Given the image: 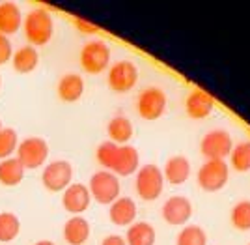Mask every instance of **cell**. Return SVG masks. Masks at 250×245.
Segmentation results:
<instances>
[{
    "label": "cell",
    "mask_w": 250,
    "mask_h": 245,
    "mask_svg": "<svg viewBox=\"0 0 250 245\" xmlns=\"http://www.w3.org/2000/svg\"><path fill=\"white\" fill-rule=\"evenodd\" d=\"M11 54H13V51H11V43L8 40V36L0 34V66L11 60Z\"/></svg>",
    "instance_id": "29"
},
{
    "label": "cell",
    "mask_w": 250,
    "mask_h": 245,
    "mask_svg": "<svg viewBox=\"0 0 250 245\" xmlns=\"http://www.w3.org/2000/svg\"><path fill=\"white\" fill-rule=\"evenodd\" d=\"M22 30L26 40L30 45H45L52 38L54 32V22H52V15L45 8H36V10L28 11L22 19Z\"/></svg>",
    "instance_id": "1"
},
{
    "label": "cell",
    "mask_w": 250,
    "mask_h": 245,
    "mask_svg": "<svg viewBox=\"0 0 250 245\" xmlns=\"http://www.w3.org/2000/svg\"><path fill=\"white\" fill-rule=\"evenodd\" d=\"M198 185L208 193L220 191L229 180V165L222 159H208L196 174Z\"/></svg>",
    "instance_id": "4"
},
{
    "label": "cell",
    "mask_w": 250,
    "mask_h": 245,
    "mask_svg": "<svg viewBox=\"0 0 250 245\" xmlns=\"http://www.w3.org/2000/svg\"><path fill=\"white\" fill-rule=\"evenodd\" d=\"M110 64V47L103 40H92L81 49V66L86 73H103Z\"/></svg>",
    "instance_id": "5"
},
{
    "label": "cell",
    "mask_w": 250,
    "mask_h": 245,
    "mask_svg": "<svg viewBox=\"0 0 250 245\" xmlns=\"http://www.w3.org/2000/svg\"><path fill=\"white\" fill-rule=\"evenodd\" d=\"M63 238L69 245H83L90 238V223L83 215H73L63 224Z\"/></svg>",
    "instance_id": "17"
},
{
    "label": "cell",
    "mask_w": 250,
    "mask_h": 245,
    "mask_svg": "<svg viewBox=\"0 0 250 245\" xmlns=\"http://www.w3.org/2000/svg\"><path fill=\"white\" fill-rule=\"evenodd\" d=\"M167 94L159 86H147L136 99V111L144 120H159L167 111Z\"/></svg>",
    "instance_id": "6"
},
{
    "label": "cell",
    "mask_w": 250,
    "mask_h": 245,
    "mask_svg": "<svg viewBox=\"0 0 250 245\" xmlns=\"http://www.w3.org/2000/svg\"><path fill=\"white\" fill-rule=\"evenodd\" d=\"M231 224L237 230H250V200H239L231 208Z\"/></svg>",
    "instance_id": "27"
},
{
    "label": "cell",
    "mask_w": 250,
    "mask_h": 245,
    "mask_svg": "<svg viewBox=\"0 0 250 245\" xmlns=\"http://www.w3.org/2000/svg\"><path fill=\"white\" fill-rule=\"evenodd\" d=\"M75 22H77L79 28H83V32H95V26L94 24H90V22L83 21V19H77Z\"/></svg>",
    "instance_id": "31"
},
{
    "label": "cell",
    "mask_w": 250,
    "mask_h": 245,
    "mask_svg": "<svg viewBox=\"0 0 250 245\" xmlns=\"http://www.w3.org/2000/svg\"><path fill=\"white\" fill-rule=\"evenodd\" d=\"M192 217V204L187 197H170L167 202L163 204V219L168 224H187L188 219Z\"/></svg>",
    "instance_id": "12"
},
{
    "label": "cell",
    "mask_w": 250,
    "mask_h": 245,
    "mask_svg": "<svg viewBox=\"0 0 250 245\" xmlns=\"http://www.w3.org/2000/svg\"><path fill=\"white\" fill-rule=\"evenodd\" d=\"M24 176V167L17 157L0 161V183L2 185H19Z\"/></svg>",
    "instance_id": "23"
},
{
    "label": "cell",
    "mask_w": 250,
    "mask_h": 245,
    "mask_svg": "<svg viewBox=\"0 0 250 245\" xmlns=\"http://www.w3.org/2000/svg\"><path fill=\"white\" fill-rule=\"evenodd\" d=\"M215 109V99L206 90H192L185 101V111L192 120L208 118Z\"/></svg>",
    "instance_id": "14"
},
{
    "label": "cell",
    "mask_w": 250,
    "mask_h": 245,
    "mask_svg": "<svg viewBox=\"0 0 250 245\" xmlns=\"http://www.w3.org/2000/svg\"><path fill=\"white\" fill-rule=\"evenodd\" d=\"M101 245H127L125 244V238L120 234H110L106 236L103 242H101Z\"/></svg>",
    "instance_id": "30"
},
{
    "label": "cell",
    "mask_w": 250,
    "mask_h": 245,
    "mask_svg": "<svg viewBox=\"0 0 250 245\" xmlns=\"http://www.w3.org/2000/svg\"><path fill=\"white\" fill-rule=\"evenodd\" d=\"M0 129H2V122H0Z\"/></svg>",
    "instance_id": "33"
},
{
    "label": "cell",
    "mask_w": 250,
    "mask_h": 245,
    "mask_svg": "<svg viewBox=\"0 0 250 245\" xmlns=\"http://www.w3.org/2000/svg\"><path fill=\"white\" fill-rule=\"evenodd\" d=\"M136 213H138V208H136L135 200L131 197H120V199H116L114 202L110 204L108 217L118 226H125V224L131 226L135 223Z\"/></svg>",
    "instance_id": "15"
},
{
    "label": "cell",
    "mask_w": 250,
    "mask_h": 245,
    "mask_svg": "<svg viewBox=\"0 0 250 245\" xmlns=\"http://www.w3.org/2000/svg\"><path fill=\"white\" fill-rule=\"evenodd\" d=\"M140 169V156L138 150L131 144H122L116 150L110 169L108 171L114 172L116 176H131Z\"/></svg>",
    "instance_id": "11"
},
{
    "label": "cell",
    "mask_w": 250,
    "mask_h": 245,
    "mask_svg": "<svg viewBox=\"0 0 250 245\" xmlns=\"http://www.w3.org/2000/svg\"><path fill=\"white\" fill-rule=\"evenodd\" d=\"M200 150L208 159H226L231 150H233V140L226 129H211L204 135L200 142Z\"/></svg>",
    "instance_id": "8"
},
{
    "label": "cell",
    "mask_w": 250,
    "mask_h": 245,
    "mask_svg": "<svg viewBox=\"0 0 250 245\" xmlns=\"http://www.w3.org/2000/svg\"><path fill=\"white\" fill-rule=\"evenodd\" d=\"M49 157V144L42 137H26L17 144V159L24 169H38Z\"/></svg>",
    "instance_id": "7"
},
{
    "label": "cell",
    "mask_w": 250,
    "mask_h": 245,
    "mask_svg": "<svg viewBox=\"0 0 250 245\" xmlns=\"http://www.w3.org/2000/svg\"><path fill=\"white\" fill-rule=\"evenodd\" d=\"M38 62H40V53L32 45H22V47H19L15 53L11 54L13 69L19 71V73H30V71H34Z\"/></svg>",
    "instance_id": "20"
},
{
    "label": "cell",
    "mask_w": 250,
    "mask_h": 245,
    "mask_svg": "<svg viewBox=\"0 0 250 245\" xmlns=\"http://www.w3.org/2000/svg\"><path fill=\"white\" fill-rule=\"evenodd\" d=\"M21 230V221L15 213L2 212L0 213V242H11Z\"/></svg>",
    "instance_id": "26"
},
{
    "label": "cell",
    "mask_w": 250,
    "mask_h": 245,
    "mask_svg": "<svg viewBox=\"0 0 250 245\" xmlns=\"http://www.w3.org/2000/svg\"><path fill=\"white\" fill-rule=\"evenodd\" d=\"M58 97L65 103H73L84 94V79L77 73H65L58 81Z\"/></svg>",
    "instance_id": "19"
},
{
    "label": "cell",
    "mask_w": 250,
    "mask_h": 245,
    "mask_svg": "<svg viewBox=\"0 0 250 245\" xmlns=\"http://www.w3.org/2000/svg\"><path fill=\"white\" fill-rule=\"evenodd\" d=\"M71 180H73V167L65 159L51 161L49 165H45L42 172L43 185L54 193L63 191L67 185H71Z\"/></svg>",
    "instance_id": "9"
},
{
    "label": "cell",
    "mask_w": 250,
    "mask_h": 245,
    "mask_svg": "<svg viewBox=\"0 0 250 245\" xmlns=\"http://www.w3.org/2000/svg\"><path fill=\"white\" fill-rule=\"evenodd\" d=\"M176 245H208V234L198 224H185L177 234Z\"/></svg>",
    "instance_id": "24"
},
{
    "label": "cell",
    "mask_w": 250,
    "mask_h": 245,
    "mask_svg": "<svg viewBox=\"0 0 250 245\" xmlns=\"http://www.w3.org/2000/svg\"><path fill=\"white\" fill-rule=\"evenodd\" d=\"M135 187L136 193L140 195L142 200H157L161 195H163V189H165V176H163V171L149 163V165H144L136 171V180H135Z\"/></svg>",
    "instance_id": "2"
},
{
    "label": "cell",
    "mask_w": 250,
    "mask_h": 245,
    "mask_svg": "<svg viewBox=\"0 0 250 245\" xmlns=\"http://www.w3.org/2000/svg\"><path fill=\"white\" fill-rule=\"evenodd\" d=\"M0 83H2V79H0Z\"/></svg>",
    "instance_id": "34"
},
{
    "label": "cell",
    "mask_w": 250,
    "mask_h": 245,
    "mask_svg": "<svg viewBox=\"0 0 250 245\" xmlns=\"http://www.w3.org/2000/svg\"><path fill=\"white\" fill-rule=\"evenodd\" d=\"M90 200H92V195H90L88 185H84V183H71L63 189V208L73 215H81L83 212H86L90 206Z\"/></svg>",
    "instance_id": "13"
},
{
    "label": "cell",
    "mask_w": 250,
    "mask_h": 245,
    "mask_svg": "<svg viewBox=\"0 0 250 245\" xmlns=\"http://www.w3.org/2000/svg\"><path fill=\"white\" fill-rule=\"evenodd\" d=\"M155 228L153 224L146 223V221H138L133 223L127 228L125 234V244L127 245H155Z\"/></svg>",
    "instance_id": "21"
},
{
    "label": "cell",
    "mask_w": 250,
    "mask_h": 245,
    "mask_svg": "<svg viewBox=\"0 0 250 245\" xmlns=\"http://www.w3.org/2000/svg\"><path fill=\"white\" fill-rule=\"evenodd\" d=\"M88 189H90L92 199H95L99 204H108L110 206L116 199H120L122 185H120V180H118L114 172L97 171L92 174Z\"/></svg>",
    "instance_id": "3"
},
{
    "label": "cell",
    "mask_w": 250,
    "mask_h": 245,
    "mask_svg": "<svg viewBox=\"0 0 250 245\" xmlns=\"http://www.w3.org/2000/svg\"><path fill=\"white\" fill-rule=\"evenodd\" d=\"M17 131L13 128H2L0 129V159H8L11 154L17 150Z\"/></svg>",
    "instance_id": "28"
},
{
    "label": "cell",
    "mask_w": 250,
    "mask_h": 245,
    "mask_svg": "<svg viewBox=\"0 0 250 245\" xmlns=\"http://www.w3.org/2000/svg\"><path fill=\"white\" fill-rule=\"evenodd\" d=\"M22 24L21 8L15 2H0V34H15Z\"/></svg>",
    "instance_id": "18"
},
{
    "label": "cell",
    "mask_w": 250,
    "mask_h": 245,
    "mask_svg": "<svg viewBox=\"0 0 250 245\" xmlns=\"http://www.w3.org/2000/svg\"><path fill=\"white\" fill-rule=\"evenodd\" d=\"M249 245H250V244H249Z\"/></svg>",
    "instance_id": "35"
},
{
    "label": "cell",
    "mask_w": 250,
    "mask_h": 245,
    "mask_svg": "<svg viewBox=\"0 0 250 245\" xmlns=\"http://www.w3.org/2000/svg\"><path fill=\"white\" fill-rule=\"evenodd\" d=\"M34 245H56V244L51 242V240H40V242H36Z\"/></svg>",
    "instance_id": "32"
},
{
    "label": "cell",
    "mask_w": 250,
    "mask_h": 245,
    "mask_svg": "<svg viewBox=\"0 0 250 245\" xmlns=\"http://www.w3.org/2000/svg\"><path fill=\"white\" fill-rule=\"evenodd\" d=\"M106 131H108V137L114 144H127L131 137H133V124L131 120L125 116H114L108 126H106Z\"/></svg>",
    "instance_id": "22"
},
{
    "label": "cell",
    "mask_w": 250,
    "mask_h": 245,
    "mask_svg": "<svg viewBox=\"0 0 250 245\" xmlns=\"http://www.w3.org/2000/svg\"><path fill=\"white\" fill-rule=\"evenodd\" d=\"M106 81L114 92L125 94L135 88L136 81H138V67L131 60H118L116 64L110 66Z\"/></svg>",
    "instance_id": "10"
},
{
    "label": "cell",
    "mask_w": 250,
    "mask_h": 245,
    "mask_svg": "<svg viewBox=\"0 0 250 245\" xmlns=\"http://www.w3.org/2000/svg\"><path fill=\"white\" fill-rule=\"evenodd\" d=\"M165 181L170 185H181L188 180L190 176V161L185 156H174L165 163V171H163Z\"/></svg>",
    "instance_id": "16"
},
{
    "label": "cell",
    "mask_w": 250,
    "mask_h": 245,
    "mask_svg": "<svg viewBox=\"0 0 250 245\" xmlns=\"http://www.w3.org/2000/svg\"><path fill=\"white\" fill-rule=\"evenodd\" d=\"M231 167L237 172H249L250 171V140H243L235 144L231 154H229Z\"/></svg>",
    "instance_id": "25"
}]
</instances>
